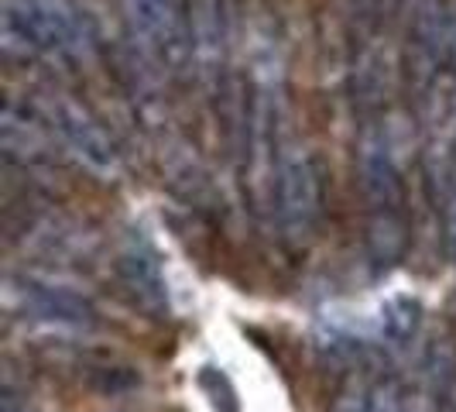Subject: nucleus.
Segmentation results:
<instances>
[{"instance_id": "nucleus-3", "label": "nucleus", "mask_w": 456, "mask_h": 412, "mask_svg": "<svg viewBox=\"0 0 456 412\" xmlns=\"http://www.w3.org/2000/svg\"><path fill=\"white\" fill-rule=\"evenodd\" d=\"M7 412H11V409H7ZM24 412H28V409H24Z\"/></svg>"}, {"instance_id": "nucleus-1", "label": "nucleus", "mask_w": 456, "mask_h": 412, "mask_svg": "<svg viewBox=\"0 0 456 412\" xmlns=\"http://www.w3.org/2000/svg\"><path fill=\"white\" fill-rule=\"evenodd\" d=\"M367 412H405V406H402V391L395 389V385H381V389L370 395Z\"/></svg>"}, {"instance_id": "nucleus-2", "label": "nucleus", "mask_w": 456, "mask_h": 412, "mask_svg": "<svg viewBox=\"0 0 456 412\" xmlns=\"http://www.w3.org/2000/svg\"><path fill=\"white\" fill-rule=\"evenodd\" d=\"M367 402L370 399L361 389H343L333 402V412H367Z\"/></svg>"}]
</instances>
